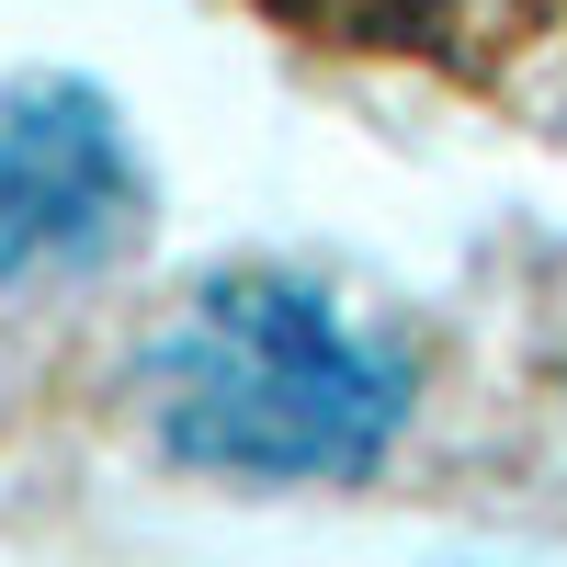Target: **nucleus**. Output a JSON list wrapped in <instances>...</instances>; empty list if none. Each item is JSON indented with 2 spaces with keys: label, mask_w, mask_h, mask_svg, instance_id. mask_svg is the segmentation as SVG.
<instances>
[{
  "label": "nucleus",
  "mask_w": 567,
  "mask_h": 567,
  "mask_svg": "<svg viewBox=\"0 0 567 567\" xmlns=\"http://www.w3.org/2000/svg\"><path fill=\"white\" fill-rule=\"evenodd\" d=\"M272 23L341 58H409L465 91H511L567 58V0H261Z\"/></svg>",
  "instance_id": "7ed1b4c3"
},
{
  "label": "nucleus",
  "mask_w": 567,
  "mask_h": 567,
  "mask_svg": "<svg viewBox=\"0 0 567 567\" xmlns=\"http://www.w3.org/2000/svg\"><path fill=\"white\" fill-rule=\"evenodd\" d=\"M148 409L182 465L216 477H363L398 432V374L352 341V318L318 284L284 272H227L205 284L182 329L148 363Z\"/></svg>",
  "instance_id": "f257e3e1"
},
{
  "label": "nucleus",
  "mask_w": 567,
  "mask_h": 567,
  "mask_svg": "<svg viewBox=\"0 0 567 567\" xmlns=\"http://www.w3.org/2000/svg\"><path fill=\"white\" fill-rule=\"evenodd\" d=\"M136 205V148L80 80L0 91V272H80L125 250Z\"/></svg>",
  "instance_id": "f03ea898"
}]
</instances>
